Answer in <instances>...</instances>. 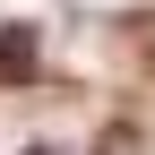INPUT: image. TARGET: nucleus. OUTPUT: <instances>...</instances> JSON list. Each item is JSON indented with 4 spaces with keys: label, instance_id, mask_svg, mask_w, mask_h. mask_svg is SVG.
<instances>
[{
    "label": "nucleus",
    "instance_id": "2",
    "mask_svg": "<svg viewBox=\"0 0 155 155\" xmlns=\"http://www.w3.org/2000/svg\"><path fill=\"white\" fill-rule=\"evenodd\" d=\"M26 155H61V147H26Z\"/></svg>",
    "mask_w": 155,
    "mask_h": 155
},
{
    "label": "nucleus",
    "instance_id": "1",
    "mask_svg": "<svg viewBox=\"0 0 155 155\" xmlns=\"http://www.w3.org/2000/svg\"><path fill=\"white\" fill-rule=\"evenodd\" d=\"M0 78H35V35H26V26L0 35Z\"/></svg>",
    "mask_w": 155,
    "mask_h": 155
}]
</instances>
